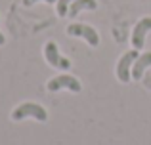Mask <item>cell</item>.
I'll return each mask as SVG.
<instances>
[{"instance_id": "9", "label": "cell", "mask_w": 151, "mask_h": 145, "mask_svg": "<svg viewBox=\"0 0 151 145\" xmlns=\"http://www.w3.org/2000/svg\"><path fill=\"white\" fill-rule=\"evenodd\" d=\"M58 15L59 17H65L67 14H69V8H71V4H73V0H58Z\"/></svg>"}, {"instance_id": "2", "label": "cell", "mask_w": 151, "mask_h": 145, "mask_svg": "<svg viewBox=\"0 0 151 145\" xmlns=\"http://www.w3.org/2000/svg\"><path fill=\"white\" fill-rule=\"evenodd\" d=\"M140 57V50H130V52L122 54V57L119 59L117 63V78L122 82V84H126V82H130V78H132V65L134 61Z\"/></svg>"}, {"instance_id": "4", "label": "cell", "mask_w": 151, "mask_h": 145, "mask_svg": "<svg viewBox=\"0 0 151 145\" xmlns=\"http://www.w3.org/2000/svg\"><path fill=\"white\" fill-rule=\"evenodd\" d=\"M71 90V92H81V82H78V78L71 76V74H59V76L52 78L48 80V84H46V90H50V92H58V90Z\"/></svg>"}, {"instance_id": "7", "label": "cell", "mask_w": 151, "mask_h": 145, "mask_svg": "<svg viewBox=\"0 0 151 145\" xmlns=\"http://www.w3.org/2000/svg\"><path fill=\"white\" fill-rule=\"evenodd\" d=\"M149 65H151V52L140 54V57H138V59L134 61V65H132V78L134 80H140Z\"/></svg>"}, {"instance_id": "3", "label": "cell", "mask_w": 151, "mask_h": 145, "mask_svg": "<svg viewBox=\"0 0 151 145\" xmlns=\"http://www.w3.org/2000/svg\"><path fill=\"white\" fill-rule=\"evenodd\" d=\"M67 34L82 38V40H86L90 46H94V48L100 44V34L96 33V29H92V27L86 25V23H71V25L67 27Z\"/></svg>"}, {"instance_id": "11", "label": "cell", "mask_w": 151, "mask_h": 145, "mask_svg": "<svg viewBox=\"0 0 151 145\" xmlns=\"http://www.w3.org/2000/svg\"><path fill=\"white\" fill-rule=\"evenodd\" d=\"M4 42H6V38H4V34H2V33H0V46H2V44H4Z\"/></svg>"}, {"instance_id": "10", "label": "cell", "mask_w": 151, "mask_h": 145, "mask_svg": "<svg viewBox=\"0 0 151 145\" xmlns=\"http://www.w3.org/2000/svg\"><path fill=\"white\" fill-rule=\"evenodd\" d=\"M37 2H50V4H54V2H58V0H23V6H33V4H37Z\"/></svg>"}, {"instance_id": "8", "label": "cell", "mask_w": 151, "mask_h": 145, "mask_svg": "<svg viewBox=\"0 0 151 145\" xmlns=\"http://www.w3.org/2000/svg\"><path fill=\"white\" fill-rule=\"evenodd\" d=\"M96 8H98V2H96V0H73V4H71L69 14H67V15L75 19L82 10H96Z\"/></svg>"}, {"instance_id": "6", "label": "cell", "mask_w": 151, "mask_h": 145, "mask_svg": "<svg viewBox=\"0 0 151 145\" xmlns=\"http://www.w3.org/2000/svg\"><path fill=\"white\" fill-rule=\"evenodd\" d=\"M151 31V17H142L140 21L136 23L132 31V46L134 50H142L145 44V34Z\"/></svg>"}, {"instance_id": "5", "label": "cell", "mask_w": 151, "mask_h": 145, "mask_svg": "<svg viewBox=\"0 0 151 145\" xmlns=\"http://www.w3.org/2000/svg\"><path fill=\"white\" fill-rule=\"evenodd\" d=\"M44 57H46V61H48L52 67H55V69H63V71L71 69V61L59 54L55 42H48V44L44 46Z\"/></svg>"}, {"instance_id": "1", "label": "cell", "mask_w": 151, "mask_h": 145, "mask_svg": "<svg viewBox=\"0 0 151 145\" xmlns=\"http://www.w3.org/2000/svg\"><path fill=\"white\" fill-rule=\"evenodd\" d=\"M27 116H33L38 122H46L48 120V113L42 105L38 103H21L19 107H15L12 111V120H23Z\"/></svg>"}]
</instances>
